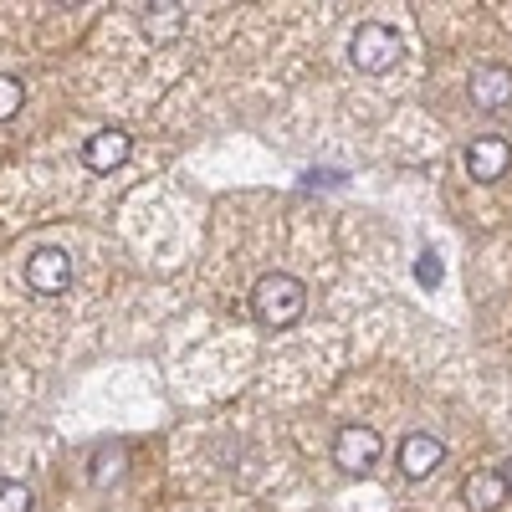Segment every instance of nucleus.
<instances>
[{
  "label": "nucleus",
  "mask_w": 512,
  "mask_h": 512,
  "mask_svg": "<svg viewBox=\"0 0 512 512\" xmlns=\"http://www.w3.org/2000/svg\"><path fill=\"white\" fill-rule=\"evenodd\" d=\"M446 461V446L436 441V436H425V431H415V436H405L400 441V472L410 477V482H420V477H431L436 466Z\"/></svg>",
  "instance_id": "nucleus-5"
},
{
  "label": "nucleus",
  "mask_w": 512,
  "mask_h": 512,
  "mask_svg": "<svg viewBox=\"0 0 512 512\" xmlns=\"http://www.w3.org/2000/svg\"><path fill=\"white\" fill-rule=\"evenodd\" d=\"M400 57H405V36L395 26H384V21H364L349 41V62L364 77H384L390 67H400Z\"/></svg>",
  "instance_id": "nucleus-2"
},
{
  "label": "nucleus",
  "mask_w": 512,
  "mask_h": 512,
  "mask_svg": "<svg viewBox=\"0 0 512 512\" xmlns=\"http://www.w3.org/2000/svg\"><path fill=\"white\" fill-rule=\"evenodd\" d=\"M26 103V88H21V77H0V123L16 118Z\"/></svg>",
  "instance_id": "nucleus-11"
},
{
  "label": "nucleus",
  "mask_w": 512,
  "mask_h": 512,
  "mask_svg": "<svg viewBox=\"0 0 512 512\" xmlns=\"http://www.w3.org/2000/svg\"><path fill=\"white\" fill-rule=\"evenodd\" d=\"M472 103H477L482 113L507 108V103H512V67H482V72L472 77Z\"/></svg>",
  "instance_id": "nucleus-8"
},
{
  "label": "nucleus",
  "mask_w": 512,
  "mask_h": 512,
  "mask_svg": "<svg viewBox=\"0 0 512 512\" xmlns=\"http://www.w3.org/2000/svg\"><path fill=\"white\" fill-rule=\"evenodd\" d=\"M26 282H31V292L57 297V292L72 282V256H67V251H57V246L31 251V256H26Z\"/></svg>",
  "instance_id": "nucleus-3"
},
{
  "label": "nucleus",
  "mask_w": 512,
  "mask_h": 512,
  "mask_svg": "<svg viewBox=\"0 0 512 512\" xmlns=\"http://www.w3.org/2000/svg\"><path fill=\"white\" fill-rule=\"evenodd\" d=\"M333 461L344 466V472H369L379 461V431L374 425H344L333 441Z\"/></svg>",
  "instance_id": "nucleus-4"
},
{
  "label": "nucleus",
  "mask_w": 512,
  "mask_h": 512,
  "mask_svg": "<svg viewBox=\"0 0 512 512\" xmlns=\"http://www.w3.org/2000/svg\"><path fill=\"white\" fill-rule=\"evenodd\" d=\"M113 472H118V456H98V472H93V477H98V482H108Z\"/></svg>",
  "instance_id": "nucleus-14"
},
{
  "label": "nucleus",
  "mask_w": 512,
  "mask_h": 512,
  "mask_svg": "<svg viewBox=\"0 0 512 512\" xmlns=\"http://www.w3.org/2000/svg\"><path fill=\"white\" fill-rule=\"evenodd\" d=\"M415 272H420V282H425V287H436V282H441V267H436V256H431V251L420 256V267H415Z\"/></svg>",
  "instance_id": "nucleus-13"
},
{
  "label": "nucleus",
  "mask_w": 512,
  "mask_h": 512,
  "mask_svg": "<svg viewBox=\"0 0 512 512\" xmlns=\"http://www.w3.org/2000/svg\"><path fill=\"white\" fill-rule=\"evenodd\" d=\"M502 482H507V492H512V461H507V472H502Z\"/></svg>",
  "instance_id": "nucleus-15"
},
{
  "label": "nucleus",
  "mask_w": 512,
  "mask_h": 512,
  "mask_svg": "<svg viewBox=\"0 0 512 512\" xmlns=\"http://www.w3.org/2000/svg\"><path fill=\"white\" fill-rule=\"evenodd\" d=\"M461 497H466V507H472V512H492V507H502L507 482H502V472H472V477L461 482Z\"/></svg>",
  "instance_id": "nucleus-10"
},
{
  "label": "nucleus",
  "mask_w": 512,
  "mask_h": 512,
  "mask_svg": "<svg viewBox=\"0 0 512 512\" xmlns=\"http://www.w3.org/2000/svg\"><path fill=\"white\" fill-rule=\"evenodd\" d=\"M128 149H134V139H128L123 128H98V134L88 139V149H82V164L98 169V175H113V169L128 159Z\"/></svg>",
  "instance_id": "nucleus-7"
},
{
  "label": "nucleus",
  "mask_w": 512,
  "mask_h": 512,
  "mask_svg": "<svg viewBox=\"0 0 512 512\" xmlns=\"http://www.w3.org/2000/svg\"><path fill=\"white\" fill-rule=\"evenodd\" d=\"M0 512H31V487L26 482H0Z\"/></svg>",
  "instance_id": "nucleus-12"
},
{
  "label": "nucleus",
  "mask_w": 512,
  "mask_h": 512,
  "mask_svg": "<svg viewBox=\"0 0 512 512\" xmlns=\"http://www.w3.org/2000/svg\"><path fill=\"white\" fill-rule=\"evenodd\" d=\"M139 26H144V36H154V41H175V36H180V26H185V6H180V0L139 6Z\"/></svg>",
  "instance_id": "nucleus-9"
},
{
  "label": "nucleus",
  "mask_w": 512,
  "mask_h": 512,
  "mask_svg": "<svg viewBox=\"0 0 512 512\" xmlns=\"http://www.w3.org/2000/svg\"><path fill=\"white\" fill-rule=\"evenodd\" d=\"M251 308H256V318H262L267 328H292L297 318H303V308H308V287L297 277H287V272H267L262 282H256V292H251Z\"/></svg>",
  "instance_id": "nucleus-1"
},
{
  "label": "nucleus",
  "mask_w": 512,
  "mask_h": 512,
  "mask_svg": "<svg viewBox=\"0 0 512 512\" xmlns=\"http://www.w3.org/2000/svg\"><path fill=\"white\" fill-rule=\"evenodd\" d=\"M507 164H512V144L507 139H477L472 149H466V175H472V180H502L507 175Z\"/></svg>",
  "instance_id": "nucleus-6"
}]
</instances>
